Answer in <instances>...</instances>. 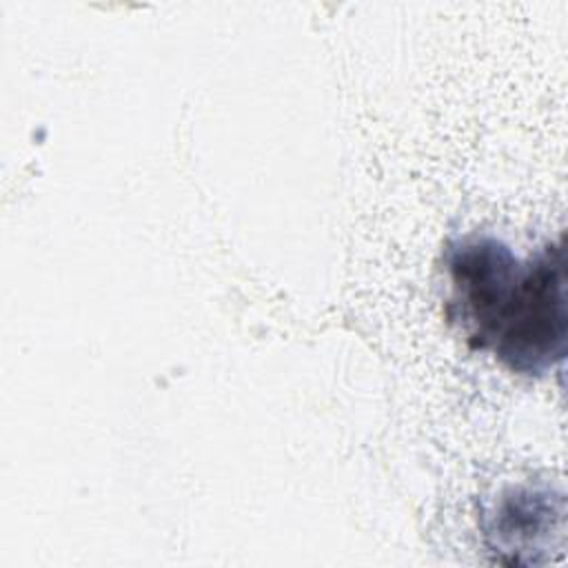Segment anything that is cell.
<instances>
[{"label":"cell","instance_id":"obj_1","mask_svg":"<svg viewBox=\"0 0 568 568\" xmlns=\"http://www.w3.org/2000/svg\"><path fill=\"white\" fill-rule=\"evenodd\" d=\"M446 315L468 346L506 368L539 377L564 362L568 342L566 257L550 244L519 260L504 242L470 235L448 244Z\"/></svg>","mask_w":568,"mask_h":568},{"label":"cell","instance_id":"obj_2","mask_svg":"<svg viewBox=\"0 0 568 568\" xmlns=\"http://www.w3.org/2000/svg\"><path fill=\"white\" fill-rule=\"evenodd\" d=\"M555 521H561V510H557L548 495L513 490L508 497H501L488 535L499 552L510 555L517 564H530L535 552H541L548 544V530L555 528Z\"/></svg>","mask_w":568,"mask_h":568}]
</instances>
